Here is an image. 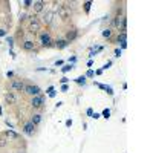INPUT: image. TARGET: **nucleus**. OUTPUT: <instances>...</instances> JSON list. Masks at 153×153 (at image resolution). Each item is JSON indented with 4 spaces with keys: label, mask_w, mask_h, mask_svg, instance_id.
Masks as SVG:
<instances>
[{
    "label": "nucleus",
    "mask_w": 153,
    "mask_h": 153,
    "mask_svg": "<svg viewBox=\"0 0 153 153\" xmlns=\"http://www.w3.org/2000/svg\"><path fill=\"white\" fill-rule=\"evenodd\" d=\"M28 31L31 34H37L38 31H42V22L38 20L35 16H29V23H28Z\"/></svg>",
    "instance_id": "1"
},
{
    "label": "nucleus",
    "mask_w": 153,
    "mask_h": 153,
    "mask_svg": "<svg viewBox=\"0 0 153 153\" xmlns=\"http://www.w3.org/2000/svg\"><path fill=\"white\" fill-rule=\"evenodd\" d=\"M38 40H40V46L42 48H54L55 46V42L51 38V35L46 31H43L40 35H38Z\"/></svg>",
    "instance_id": "2"
},
{
    "label": "nucleus",
    "mask_w": 153,
    "mask_h": 153,
    "mask_svg": "<svg viewBox=\"0 0 153 153\" xmlns=\"http://www.w3.org/2000/svg\"><path fill=\"white\" fill-rule=\"evenodd\" d=\"M54 20H55V12L54 11H46L45 14H43V17H42V25H46V26H52L54 25Z\"/></svg>",
    "instance_id": "3"
},
{
    "label": "nucleus",
    "mask_w": 153,
    "mask_h": 153,
    "mask_svg": "<svg viewBox=\"0 0 153 153\" xmlns=\"http://www.w3.org/2000/svg\"><path fill=\"white\" fill-rule=\"evenodd\" d=\"M23 92L26 95H29V97H37V95H42V89L37 84H26Z\"/></svg>",
    "instance_id": "4"
},
{
    "label": "nucleus",
    "mask_w": 153,
    "mask_h": 153,
    "mask_svg": "<svg viewBox=\"0 0 153 153\" xmlns=\"http://www.w3.org/2000/svg\"><path fill=\"white\" fill-rule=\"evenodd\" d=\"M20 46H22L23 51H26V52H35V54H38V51H40V49L35 46V43L32 40H25V42L20 43Z\"/></svg>",
    "instance_id": "5"
},
{
    "label": "nucleus",
    "mask_w": 153,
    "mask_h": 153,
    "mask_svg": "<svg viewBox=\"0 0 153 153\" xmlns=\"http://www.w3.org/2000/svg\"><path fill=\"white\" fill-rule=\"evenodd\" d=\"M45 103H46L45 95H37V97H32V100H31V106L34 109H43Z\"/></svg>",
    "instance_id": "6"
},
{
    "label": "nucleus",
    "mask_w": 153,
    "mask_h": 153,
    "mask_svg": "<svg viewBox=\"0 0 153 153\" xmlns=\"http://www.w3.org/2000/svg\"><path fill=\"white\" fill-rule=\"evenodd\" d=\"M25 81L23 80H12L9 83V89H12V91H17V92H23L25 91Z\"/></svg>",
    "instance_id": "7"
},
{
    "label": "nucleus",
    "mask_w": 153,
    "mask_h": 153,
    "mask_svg": "<svg viewBox=\"0 0 153 153\" xmlns=\"http://www.w3.org/2000/svg\"><path fill=\"white\" fill-rule=\"evenodd\" d=\"M22 130H23L25 135L32 136V135L35 133V126H34L31 121H28V123H25V124H23V129H22Z\"/></svg>",
    "instance_id": "8"
},
{
    "label": "nucleus",
    "mask_w": 153,
    "mask_h": 153,
    "mask_svg": "<svg viewBox=\"0 0 153 153\" xmlns=\"http://www.w3.org/2000/svg\"><path fill=\"white\" fill-rule=\"evenodd\" d=\"M57 11H58V17H60V19H65V20H68V19H69V16H71L69 9H68L66 6H63L61 3L58 5V9H57Z\"/></svg>",
    "instance_id": "9"
},
{
    "label": "nucleus",
    "mask_w": 153,
    "mask_h": 153,
    "mask_svg": "<svg viewBox=\"0 0 153 153\" xmlns=\"http://www.w3.org/2000/svg\"><path fill=\"white\" fill-rule=\"evenodd\" d=\"M45 2H42V0H35V2H32V9H34V14H38V12H42L45 9Z\"/></svg>",
    "instance_id": "10"
},
{
    "label": "nucleus",
    "mask_w": 153,
    "mask_h": 153,
    "mask_svg": "<svg viewBox=\"0 0 153 153\" xmlns=\"http://www.w3.org/2000/svg\"><path fill=\"white\" fill-rule=\"evenodd\" d=\"M76 37H78V31H76V29H69V31L66 32V38H65V40L71 43V42L75 40Z\"/></svg>",
    "instance_id": "11"
},
{
    "label": "nucleus",
    "mask_w": 153,
    "mask_h": 153,
    "mask_svg": "<svg viewBox=\"0 0 153 153\" xmlns=\"http://www.w3.org/2000/svg\"><path fill=\"white\" fill-rule=\"evenodd\" d=\"M29 121H31V123L37 127L38 124H40V123L43 121V115H42V113H34L32 117H31V120H29Z\"/></svg>",
    "instance_id": "12"
},
{
    "label": "nucleus",
    "mask_w": 153,
    "mask_h": 153,
    "mask_svg": "<svg viewBox=\"0 0 153 153\" xmlns=\"http://www.w3.org/2000/svg\"><path fill=\"white\" fill-rule=\"evenodd\" d=\"M5 101H6L8 104H16L17 98H16V95L12 94V92H6V94H5Z\"/></svg>",
    "instance_id": "13"
},
{
    "label": "nucleus",
    "mask_w": 153,
    "mask_h": 153,
    "mask_svg": "<svg viewBox=\"0 0 153 153\" xmlns=\"http://www.w3.org/2000/svg\"><path fill=\"white\" fill-rule=\"evenodd\" d=\"M5 135H6L8 139H16V141H17V139H20V135H19L17 132H14L12 129H8V130L5 132Z\"/></svg>",
    "instance_id": "14"
},
{
    "label": "nucleus",
    "mask_w": 153,
    "mask_h": 153,
    "mask_svg": "<svg viewBox=\"0 0 153 153\" xmlns=\"http://www.w3.org/2000/svg\"><path fill=\"white\" fill-rule=\"evenodd\" d=\"M68 46H69V42H66L65 38H58L55 42V48H58V49H66Z\"/></svg>",
    "instance_id": "15"
},
{
    "label": "nucleus",
    "mask_w": 153,
    "mask_h": 153,
    "mask_svg": "<svg viewBox=\"0 0 153 153\" xmlns=\"http://www.w3.org/2000/svg\"><path fill=\"white\" fill-rule=\"evenodd\" d=\"M8 141H9V139L6 138L5 132H3V133H0V149H5V147L8 146Z\"/></svg>",
    "instance_id": "16"
},
{
    "label": "nucleus",
    "mask_w": 153,
    "mask_h": 153,
    "mask_svg": "<svg viewBox=\"0 0 153 153\" xmlns=\"http://www.w3.org/2000/svg\"><path fill=\"white\" fill-rule=\"evenodd\" d=\"M91 6H92V2H91V0H87V2H83V9H84L86 14H89V12H91Z\"/></svg>",
    "instance_id": "17"
},
{
    "label": "nucleus",
    "mask_w": 153,
    "mask_h": 153,
    "mask_svg": "<svg viewBox=\"0 0 153 153\" xmlns=\"http://www.w3.org/2000/svg\"><path fill=\"white\" fill-rule=\"evenodd\" d=\"M20 6L23 9H29V8H32V2L31 0H23V2H20Z\"/></svg>",
    "instance_id": "18"
},
{
    "label": "nucleus",
    "mask_w": 153,
    "mask_h": 153,
    "mask_svg": "<svg viewBox=\"0 0 153 153\" xmlns=\"http://www.w3.org/2000/svg\"><path fill=\"white\" fill-rule=\"evenodd\" d=\"M117 42H120V43H127V34H118V37H117Z\"/></svg>",
    "instance_id": "19"
},
{
    "label": "nucleus",
    "mask_w": 153,
    "mask_h": 153,
    "mask_svg": "<svg viewBox=\"0 0 153 153\" xmlns=\"http://www.w3.org/2000/svg\"><path fill=\"white\" fill-rule=\"evenodd\" d=\"M74 81H75L76 84H83V86H84V84H86V76H84V75H80V76H76Z\"/></svg>",
    "instance_id": "20"
},
{
    "label": "nucleus",
    "mask_w": 153,
    "mask_h": 153,
    "mask_svg": "<svg viewBox=\"0 0 153 153\" xmlns=\"http://www.w3.org/2000/svg\"><path fill=\"white\" fill-rule=\"evenodd\" d=\"M72 69H74V65H71V63H69V65H65V66L61 68V72H63V74H68V72L72 71Z\"/></svg>",
    "instance_id": "21"
},
{
    "label": "nucleus",
    "mask_w": 153,
    "mask_h": 153,
    "mask_svg": "<svg viewBox=\"0 0 153 153\" xmlns=\"http://www.w3.org/2000/svg\"><path fill=\"white\" fill-rule=\"evenodd\" d=\"M103 37H104V38H110V37H112V29H110V28L103 29Z\"/></svg>",
    "instance_id": "22"
},
{
    "label": "nucleus",
    "mask_w": 153,
    "mask_h": 153,
    "mask_svg": "<svg viewBox=\"0 0 153 153\" xmlns=\"http://www.w3.org/2000/svg\"><path fill=\"white\" fill-rule=\"evenodd\" d=\"M48 95H49L51 98H54V97L57 95V92H55V89H54L52 86H51V87H48Z\"/></svg>",
    "instance_id": "23"
},
{
    "label": "nucleus",
    "mask_w": 153,
    "mask_h": 153,
    "mask_svg": "<svg viewBox=\"0 0 153 153\" xmlns=\"http://www.w3.org/2000/svg\"><path fill=\"white\" fill-rule=\"evenodd\" d=\"M26 20H29V16L26 14V12H22V14H20V23L26 22Z\"/></svg>",
    "instance_id": "24"
},
{
    "label": "nucleus",
    "mask_w": 153,
    "mask_h": 153,
    "mask_svg": "<svg viewBox=\"0 0 153 153\" xmlns=\"http://www.w3.org/2000/svg\"><path fill=\"white\" fill-rule=\"evenodd\" d=\"M101 115H103V118L109 120V118H110V109H104V110H103V113H101Z\"/></svg>",
    "instance_id": "25"
},
{
    "label": "nucleus",
    "mask_w": 153,
    "mask_h": 153,
    "mask_svg": "<svg viewBox=\"0 0 153 153\" xmlns=\"http://www.w3.org/2000/svg\"><path fill=\"white\" fill-rule=\"evenodd\" d=\"M6 42H8V45H9V49H12V46H14V37H8Z\"/></svg>",
    "instance_id": "26"
},
{
    "label": "nucleus",
    "mask_w": 153,
    "mask_h": 153,
    "mask_svg": "<svg viewBox=\"0 0 153 153\" xmlns=\"http://www.w3.org/2000/svg\"><path fill=\"white\" fill-rule=\"evenodd\" d=\"M94 75H95V72H94L92 69H89V71L86 72V75H84V76H86V78H92Z\"/></svg>",
    "instance_id": "27"
},
{
    "label": "nucleus",
    "mask_w": 153,
    "mask_h": 153,
    "mask_svg": "<svg viewBox=\"0 0 153 153\" xmlns=\"http://www.w3.org/2000/svg\"><path fill=\"white\" fill-rule=\"evenodd\" d=\"M110 66H112V61H107V63H106V65H104L103 68H101V71H107V69H109Z\"/></svg>",
    "instance_id": "28"
},
{
    "label": "nucleus",
    "mask_w": 153,
    "mask_h": 153,
    "mask_svg": "<svg viewBox=\"0 0 153 153\" xmlns=\"http://www.w3.org/2000/svg\"><path fill=\"white\" fill-rule=\"evenodd\" d=\"M104 91H106L109 95H113V89H112L110 86H106V89H104Z\"/></svg>",
    "instance_id": "29"
},
{
    "label": "nucleus",
    "mask_w": 153,
    "mask_h": 153,
    "mask_svg": "<svg viewBox=\"0 0 153 153\" xmlns=\"http://www.w3.org/2000/svg\"><path fill=\"white\" fill-rule=\"evenodd\" d=\"M121 54H123V51H121V49H115V57H117V58H120Z\"/></svg>",
    "instance_id": "30"
},
{
    "label": "nucleus",
    "mask_w": 153,
    "mask_h": 153,
    "mask_svg": "<svg viewBox=\"0 0 153 153\" xmlns=\"http://www.w3.org/2000/svg\"><path fill=\"white\" fill-rule=\"evenodd\" d=\"M68 91H69L68 84H61V92H68Z\"/></svg>",
    "instance_id": "31"
},
{
    "label": "nucleus",
    "mask_w": 153,
    "mask_h": 153,
    "mask_svg": "<svg viewBox=\"0 0 153 153\" xmlns=\"http://www.w3.org/2000/svg\"><path fill=\"white\" fill-rule=\"evenodd\" d=\"M5 124H6V126L9 127V129H14V126H12V123H11L9 120H5Z\"/></svg>",
    "instance_id": "32"
},
{
    "label": "nucleus",
    "mask_w": 153,
    "mask_h": 153,
    "mask_svg": "<svg viewBox=\"0 0 153 153\" xmlns=\"http://www.w3.org/2000/svg\"><path fill=\"white\" fill-rule=\"evenodd\" d=\"M68 81H69V78H66V76H63V78L60 80V83H61V84H66Z\"/></svg>",
    "instance_id": "33"
},
{
    "label": "nucleus",
    "mask_w": 153,
    "mask_h": 153,
    "mask_svg": "<svg viewBox=\"0 0 153 153\" xmlns=\"http://www.w3.org/2000/svg\"><path fill=\"white\" fill-rule=\"evenodd\" d=\"M86 113H87V115H89V117H91V118H92V115H94V110H92V109H87V110H86Z\"/></svg>",
    "instance_id": "34"
},
{
    "label": "nucleus",
    "mask_w": 153,
    "mask_h": 153,
    "mask_svg": "<svg viewBox=\"0 0 153 153\" xmlns=\"http://www.w3.org/2000/svg\"><path fill=\"white\" fill-rule=\"evenodd\" d=\"M6 75H8V78H12V76H14V72H12V71H8Z\"/></svg>",
    "instance_id": "35"
},
{
    "label": "nucleus",
    "mask_w": 153,
    "mask_h": 153,
    "mask_svg": "<svg viewBox=\"0 0 153 153\" xmlns=\"http://www.w3.org/2000/svg\"><path fill=\"white\" fill-rule=\"evenodd\" d=\"M69 61H71V65H74V63L76 61V57H75V55H74V57H71V58H69Z\"/></svg>",
    "instance_id": "36"
},
{
    "label": "nucleus",
    "mask_w": 153,
    "mask_h": 153,
    "mask_svg": "<svg viewBox=\"0 0 153 153\" xmlns=\"http://www.w3.org/2000/svg\"><path fill=\"white\" fill-rule=\"evenodd\" d=\"M100 117H101V115H100V113H97V112H95V113L92 115V118H94V120H98Z\"/></svg>",
    "instance_id": "37"
},
{
    "label": "nucleus",
    "mask_w": 153,
    "mask_h": 153,
    "mask_svg": "<svg viewBox=\"0 0 153 153\" xmlns=\"http://www.w3.org/2000/svg\"><path fill=\"white\" fill-rule=\"evenodd\" d=\"M63 65V60H57L55 61V66H61Z\"/></svg>",
    "instance_id": "38"
},
{
    "label": "nucleus",
    "mask_w": 153,
    "mask_h": 153,
    "mask_svg": "<svg viewBox=\"0 0 153 153\" xmlns=\"http://www.w3.org/2000/svg\"><path fill=\"white\" fill-rule=\"evenodd\" d=\"M6 35V31L5 29H0V37H5Z\"/></svg>",
    "instance_id": "39"
},
{
    "label": "nucleus",
    "mask_w": 153,
    "mask_h": 153,
    "mask_svg": "<svg viewBox=\"0 0 153 153\" xmlns=\"http://www.w3.org/2000/svg\"><path fill=\"white\" fill-rule=\"evenodd\" d=\"M66 126L71 127V126H72V120H68V121H66Z\"/></svg>",
    "instance_id": "40"
},
{
    "label": "nucleus",
    "mask_w": 153,
    "mask_h": 153,
    "mask_svg": "<svg viewBox=\"0 0 153 153\" xmlns=\"http://www.w3.org/2000/svg\"><path fill=\"white\" fill-rule=\"evenodd\" d=\"M127 48V43H121V49H126Z\"/></svg>",
    "instance_id": "41"
},
{
    "label": "nucleus",
    "mask_w": 153,
    "mask_h": 153,
    "mask_svg": "<svg viewBox=\"0 0 153 153\" xmlns=\"http://www.w3.org/2000/svg\"><path fill=\"white\" fill-rule=\"evenodd\" d=\"M3 113V110H2V107H0V115H2Z\"/></svg>",
    "instance_id": "42"
},
{
    "label": "nucleus",
    "mask_w": 153,
    "mask_h": 153,
    "mask_svg": "<svg viewBox=\"0 0 153 153\" xmlns=\"http://www.w3.org/2000/svg\"><path fill=\"white\" fill-rule=\"evenodd\" d=\"M17 153H25V152H23V150H20V152H17Z\"/></svg>",
    "instance_id": "43"
}]
</instances>
